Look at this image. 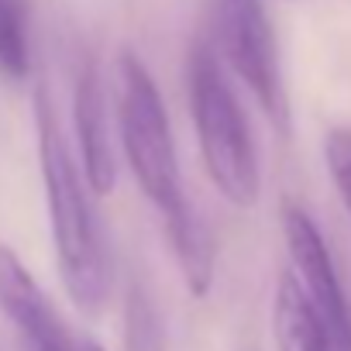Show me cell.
<instances>
[{
    "label": "cell",
    "instance_id": "cell-3",
    "mask_svg": "<svg viewBox=\"0 0 351 351\" xmlns=\"http://www.w3.org/2000/svg\"><path fill=\"white\" fill-rule=\"evenodd\" d=\"M117 131L141 193L158 207V214L176 207L186 193L169 114L152 73L134 52H121L117 59Z\"/></svg>",
    "mask_w": 351,
    "mask_h": 351
},
{
    "label": "cell",
    "instance_id": "cell-8",
    "mask_svg": "<svg viewBox=\"0 0 351 351\" xmlns=\"http://www.w3.org/2000/svg\"><path fill=\"white\" fill-rule=\"evenodd\" d=\"M272 337L279 351H348L334 324L303 289L293 269L279 272L272 296Z\"/></svg>",
    "mask_w": 351,
    "mask_h": 351
},
{
    "label": "cell",
    "instance_id": "cell-6",
    "mask_svg": "<svg viewBox=\"0 0 351 351\" xmlns=\"http://www.w3.org/2000/svg\"><path fill=\"white\" fill-rule=\"evenodd\" d=\"M0 313L14 324L28 351H83V341L73 337L28 265L4 241H0Z\"/></svg>",
    "mask_w": 351,
    "mask_h": 351
},
{
    "label": "cell",
    "instance_id": "cell-7",
    "mask_svg": "<svg viewBox=\"0 0 351 351\" xmlns=\"http://www.w3.org/2000/svg\"><path fill=\"white\" fill-rule=\"evenodd\" d=\"M73 128H76V145H80V169L83 180L97 197L114 193L117 186V162H114V145H110V128H107V100H104V83L97 66L86 59L76 90H73Z\"/></svg>",
    "mask_w": 351,
    "mask_h": 351
},
{
    "label": "cell",
    "instance_id": "cell-1",
    "mask_svg": "<svg viewBox=\"0 0 351 351\" xmlns=\"http://www.w3.org/2000/svg\"><path fill=\"white\" fill-rule=\"evenodd\" d=\"M35 128H38V165L49 204V228L56 245V262L69 300L83 313H100L110 293V265L100 224L93 217L83 169L73 162L66 134L59 128L56 107L45 90L35 93Z\"/></svg>",
    "mask_w": 351,
    "mask_h": 351
},
{
    "label": "cell",
    "instance_id": "cell-9",
    "mask_svg": "<svg viewBox=\"0 0 351 351\" xmlns=\"http://www.w3.org/2000/svg\"><path fill=\"white\" fill-rule=\"evenodd\" d=\"M162 221H165V234H169V245H172V255L183 272L186 289L204 300L214 286V276H217V245H214L207 221L200 217V210L190 197H183L176 207H169L162 214Z\"/></svg>",
    "mask_w": 351,
    "mask_h": 351
},
{
    "label": "cell",
    "instance_id": "cell-10",
    "mask_svg": "<svg viewBox=\"0 0 351 351\" xmlns=\"http://www.w3.org/2000/svg\"><path fill=\"white\" fill-rule=\"evenodd\" d=\"M124 351H165V327L141 286H128L124 296Z\"/></svg>",
    "mask_w": 351,
    "mask_h": 351
},
{
    "label": "cell",
    "instance_id": "cell-11",
    "mask_svg": "<svg viewBox=\"0 0 351 351\" xmlns=\"http://www.w3.org/2000/svg\"><path fill=\"white\" fill-rule=\"evenodd\" d=\"M32 66L21 0H0V73L21 80Z\"/></svg>",
    "mask_w": 351,
    "mask_h": 351
},
{
    "label": "cell",
    "instance_id": "cell-13",
    "mask_svg": "<svg viewBox=\"0 0 351 351\" xmlns=\"http://www.w3.org/2000/svg\"><path fill=\"white\" fill-rule=\"evenodd\" d=\"M83 351H104V348H100L97 341H83Z\"/></svg>",
    "mask_w": 351,
    "mask_h": 351
},
{
    "label": "cell",
    "instance_id": "cell-5",
    "mask_svg": "<svg viewBox=\"0 0 351 351\" xmlns=\"http://www.w3.org/2000/svg\"><path fill=\"white\" fill-rule=\"evenodd\" d=\"M282 238H286V252H289L296 279L303 282V289L313 296V303L324 310V317L334 324L337 337L351 351V300L341 286L334 255H330L317 221L303 207L286 204L282 207Z\"/></svg>",
    "mask_w": 351,
    "mask_h": 351
},
{
    "label": "cell",
    "instance_id": "cell-12",
    "mask_svg": "<svg viewBox=\"0 0 351 351\" xmlns=\"http://www.w3.org/2000/svg\"><path fill=\"white\" fill-rule=\"evenodd\" d=\"M324 158H327V172L337 186V197L351 217V128H334L324 141Z\"/></svg>",
    "mask_w": 351,
    "mask_h": 351
},
{
    "label": "cell",
    "instance_id": "cell-4",
    "mask_svg": "<svg viewBox=\"0 0 351 351\" xmlns=\"http://www.w3.org/2000/svg\"><path fill=\"white\" fill-rule=\"evenodd\" d=\"M221 45L269 124L286 138L293 131V110L279 69L276 35L258 0H221Z\"/></svg>",
    "mask_w": 351,
    "mask_h": 351
},
{
    "label": "cell",
    "instance_id": "cell-2",
    "mask_svg": "<svg viewBox=\"0 0 351 351\" xmlns=\"http://www.w3.org/2000/svg\"><path fill=\"white\" fill-rule=\"evenodd\" d=\"M186 83H190V110H193L197 145H200V158H204L210 183L231 207L252 210L262 197L258 148H255L248 117H245L231 83L224 80L214 49L204 38L190 49Z\"/></svg>",
    "mask_w": 351,
    "mask_h": 351
}]
</instances>
